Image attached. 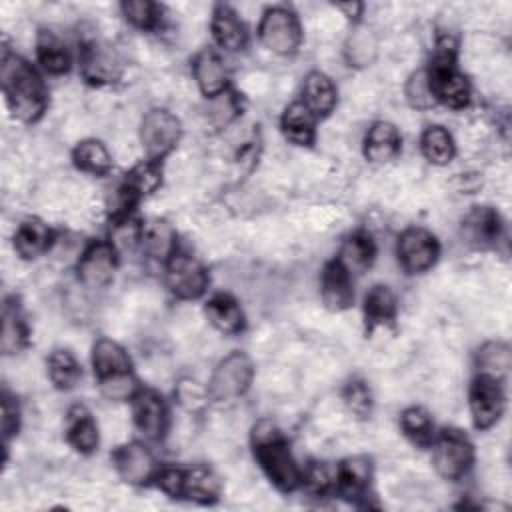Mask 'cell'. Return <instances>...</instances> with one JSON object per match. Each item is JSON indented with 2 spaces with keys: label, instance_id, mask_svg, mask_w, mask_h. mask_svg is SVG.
I'll use <instances>...</instances> for the list:
<instances>
[{
  "label": "cell",
  "instance_id": "1",
  "mask_svg": "<svg viewBox=\"0 0 512 512\" xmlns=\"http://www.w3.org/2000/svg\"><path fill=\"white\" fill-rule=\"evenodd\" d=\"M0 82L4 100L20 122L32 124L42 118L48 106L46 84L36 68L10 48L2 50Z\"/></svg>",
  "mask_w": 512,
  "mask_h": 512
},
{
  "label": "cell",
  "instance_id": "2",
  "mask_svg": "<svg viewBox=\"0 0 512 512\" xmlns=\"http://www.w3.org/2000/svg\"><path fill=\"white\" fill-rule=\"evenodd\" d=\"M254 456L280 492H294L302 486V468L296 464L290 446L270 420H260L252 428Z\"/></svg>",
  "mask_w": 512,
  "mask_h": 512
},
{
  "label": "cell",
  "instance_id": "3",
  "mask_svg": "<svg viewBox=\"0 0 512 512\" xmlns=\"http://www.w3.org/2000/svg\"><path fill=\"white\" fill-rule=\"evenodd\" d=\"M426 74L436 102L452 110H462L470 104V82L456 68V40L452 36H438L436 50Z\"/></svg>",
  "mask_w": 512,
  "mask_h": 512
},
{
  "label": "cell",
  "instance_id": "4",
  "mask_svg": "<svg viewBox=\"0 0 512 512\" xmlns=\"http://www.w3.org/2000/svg\"><path fill=\"white\" fill-rule=\"evenodd\" d=\"M154 484L170 498H186L198 504H212L220 498V478L206 466H160Z\"/></svg>",
  "mask_w": 512,
  "mask_h": 512
},
{
  "label": "cell",
  "instance_id": "5",
  "mask_svg": "<svg viewBox=\"0 0 512 512\" xmlns=\"http://www.w3.org/2000/svg\"><path fill=\"white\" fill-rule=\"evenodd\" d=\"M254 378V364L252 360L240 352L234 350L232 354L224 356L218 366L214 368L210 382H208V396L214 404H232L240 396H244L252 384Z\"/></svg>",
  "mask_w": 512,
  "mask_h": 512
},
{
  "label": "cell",
  "instance_id": "6",
  "mask_svg": "<svg viewBox=\"0 0 512 512\" xmlns=\"http://www.w3.org/2000/svg\"><path fill=\"white\" fill-rule=\"evenodd\" d=\"M434 470L446 480H460L474 464V446L470 438L456 430L446 428L432 440Z\"/></svg>",
  "mask_w": 512,
  "mask_h": 512
},
{
  "label": "cell",
  "instance_id": "7",
  "mask_svg": "<svg viewBox=\"0 0 512 512\" xmlns=\"http://www.w3.org/2000/svg\"><path fill=\"white\" fill-rule=\"evenodd\" d=\"M258 38L270 52L278 56H292L300 48L302 28L290 8L272 6L260 18Z\"/></svg>",
  "mask_w": 512,
  "mask_h": 512
},
{
  "label": "cell",
  "instance_id": "8",
  "mask_svg": "<svg viewBox=\"0 0 512 512\" xmlns=\"http://www.w3.org/2000/svg\"><path fill=\"white\" fill-rule=\"evenodd\" d=\"M180 138V120L164 108H154L146 112V116L140 122V144L146 154V160H164L178 146Z\"/></svg>",
  "mask_w": 512,
  "mask_h": 512
},
{
  "label": "cell",
  "instance_id": "9",
  "mask_svg": "<svg viewBox=\"0 0 512 512\" xmlns=\"http://www.w3.org/2000/svg\"><path fill=\"white\" fill-rule=\"evenodd\" d=\"M468 406L478 430L492 428L506 408V396L500 380L488 374H478L468 390Z\"/></svg>",
  "mask_w": 512,
  "mask_h": 512
},
{
  "label": "cell",
  "instance_id": "10",
  "mask_svg": "<svg viewBox=\"0 0 512 512\" xmlns=\"http://www.w3.org/2000/svg\"><path fill=\"white\" fill-rule=\"evenodd\" d=\"M396 254L400 266L408 274H422L436 264L440 256V244L436 236L426 228L412 226L398 236Z\"/></svg>",
  "mask_w": 512,
  "mask_h": 512
},
{
  "label": "cell",
  "instance_id": "11",
  "mask_svg": "<svg viewBox=\"0 0 512 512\" xmlns=\"http://www.w3.org/2000/svg\"><path fill=\"white\" fill-rule=\"evenodd\" d=\"M166 286L180 300H196L208 288L206 268L194 256L176 250L166 262Z\"/></svg>",
  "mask_w": 512,
  "mask_h": 512
},
{
  "label": "cell",
  "instance_id": "12",
  "mask_svg": "<svg viewBox=\"0 0 512 512\" xmlns=\"http://www.w3.org/2000/svg\"><path fill=\"white\" fill-rule=\"evenodd\" d=\"M118 266V252L110 242H92L82 252L76 272L78 280L88 288H104L112 282Z\"/></svg>",
  "mask_w": 512,
  "mask_h": 512
},
{
  "label": "cell",
  "instance_id": "13",
  "mask_svg": "<svg viewBox=\"0 0 512 512\" xmlns=\"http://www.w3.org/2000/svg\"><path fill=\"white\" fill-rule=\"evenodd\" d=\"M112 462L120 478L134 486H144L154 482L160 466L152 452L142 442H126L118 446L112 454Z\"/></svg>",
  "mask_w": 512,
  "mask_h": 512
},
{
  "label": "cell",
  "instance_id": "14",
  "mask_svg": "<svg viewBox=\"0 0 512 512\" xmlns=\"http://www.w3.org/2000/svg\"><path fill=\"white\" fill-rule=\"evenodd\" d=\"M132 418L136 428L150 440H162L168 430V406L150 388H140L132 398Z\"/></svg>",
  "mask_w": 512,
  "mask_h": 512
},
{
  "label": "cell",
  "instance_id": "15",
  "mask_svg": "<svg viewBox=\"0 0 512 512\" xmlns=\"http://www.w3.org/2000/svg\"><path fill=\"white\" fill-rule=\"evenodd\" d=\"M80 74L86 82L96 86L112 84L120 78V62L108 46L98 40H88L80 48Z\"/></svg>",
  "mask_w": 512,
  "mask_h": 512
},
{
  "label": "cell",
  "instance_id": "16",
  "mask_svg": "<svg viewBox=\"0 0 512 512\" xmlns=\"http://www.w3.org/2000/svg\"><path fill=\"white\" fill-rule=\"evenodd\" d=\"M320 296L328 310L342 312L350 308L354 302V290H352V274L348 268L336 258L324 264L320 274Z\"/></svg>",
  "mask_w": 512,
  "mask_h": 512
},
{
  "label": "cell",
  "instance_id": "17",
  "mask_svg": "<svg viewBox=\"0 0 512 512\" xmlns=\"http://www.w3.org/2000/svg\"><path fill=\"white\" fill-rule=\"evenodd\" d=\"M372 480V462L366 456L344 458L336 466V490L346 500H362Z\"/></svg>",
  "mask_w": 512,
  "mask_h": 512
},
{
  "label": "cell",
  "instance_id": "18",
  "mask_svg": "<svg viewBox=\"0 0 512 512\" xmlns=\"http://www.w3.org/2000/svg\"><path fill=\"white\" fill-rule=\"evenodd\" d=\"M210 32L214 42L228 50V52H240L248 44V30L240 16L226 4H216L212 10L210 20Z\"/></svg>",
  "mask_w": 512,
  "mask_h": 512
},
{
  "label": "cell",
  "instance_id": "19",
  "mask_svg": "<svg viewBox=\"0 0 512 512\" xmlns=\"http://www.w3.org/2000/svg\"><path fill=\"white\" fill-rule=\"evenodd\" d=\"M400 148H402V136H400L398 128L386 120L374 122L368 128L364 142H362V152H364L366 160H370L374 164H382V162L396 158Z\"/></svg>",
  "mask_w": 512,
  "mask_h": 512
},
{
  "label": "cell",
  "instance_id": "20",
  "mask_svg": "<svg viewBox=\"0 0 512 512\" xmlns=\"http://www.w3.org/2000/svg\"><path fill=\"white\" fill-rule=\"evenodd\" d=\"M192 70H194L196 84H198L200 92L206 98L212 100V98H216V96H220V94H224L228 90L226 66H224L222 58L214 50L206 48L200 54H196Z\"/></svg>",
  "mask_w": 512,
  "mask_h": 512
},
{
  "label": "cell",
  "instance_id": "21",
  "mask_svg": "<svg viewBox=\"0 0 512 512\" xmlns=\"http://www.w3.org/2000/svg\"><path fill=\"white\" fill-rule=\"evenodd\" d=\"M338 102V90L332 78L320 70H312L304 78L302 86V104L316 116H328Z\"/></svg>",
  "mask_w": 512,
  "mask_h": 512
},
{
  "label": "cell",
  "instance_id": "22",
  "mask_svg": "<svg viewBox=\"0 0 512 512\" xmlns=\"http://www.w3.org/2000/svg\"><path fill=\"white\" fill-rule=\"evenodd\" d=\"M66 440L80 454H92L98 448L100 444L98 424L86 406L76 404L70 408L68 420H66Z\"/></svg>",
  "mask_w": 512,
  "mask_h": 512
},
{
  "label": "cell",
  "instance_id": "23",
  "mask_svg": "<svg viewBox=\"0 0 512 512\" xmlns=\"http://www.w3.org/2000/svg\"><path fill=\"white\" fill-rule=\"evenodd\" d=\"M30 342V328L22 314V308L16 300V296H10L4 300L2 308V352L4 354H16L24 350Z\"/></svg>",
  "mask_w": 512,
  "mask_h": 512
},
{
  "label": "cell",
  "instance_id": "24",
  "mask_svg": "<svg viewBox=\"0 0 512 512\" xmlns=\"http://www.w3.org/2000/svg\"><path fill=\"white\" fill-rule=\"evenodd\" d=\"M204 312L210 324L224 334H238L246 326V318L238 300L226 292H218L208 298Z\"/></svg>",
  "mask_w": 512,
  "mask_h": 512
},
{
  "label": "cell",
  "instance_id": "25",
  "mask_svg": "<svg viewBox=\"0 0 512 512\" xmlns=\"http://www.w3.org/2000/svg\"><path fill=\"white\" fill-rule=\"evenodd\" d=\"M92 368L98 380L132 372L128 352L110 338H100L92 348Z\"/></svg>",
  "mask_w": 512,
  "mask_h": 512
},
{
  "label": "cell",
  "instance_id": "26",
  "mask_svg": "<svg viewBox=\"0 0 512 512\" xmlns=\"http://www.w3.org/2000/svg\"><path fill=\"white\" fill-rule=\"evenodd\" d=\"M464 234L476 246H494L502 234V220L490 206H476L464 220Z\"/></svg>",
  "mask_w": 512,
  "mask_h": 512
},
{
  "label": "cell",
  "instance_id": "27",
  "mask_svg": "<svg viewBox=\"0 0 512 512\" xmlns=\"http://www.w3.org/2000/svg\"><path fill=\"white\" fill-rule=\"evenodd\" d=\"M280 128L296 146H312L316 140V116L302 104V100L286 106L280 118Z\"/></svg>",
  "mask_w": 512,
  "mask_h": 512
},
{
  "label": "cell",
  "instance_id": "28",
  "mask_svg": "<svg viewBox=\"0 0 512 512\" xmlns=\"http://www.w3.org/2000/svg\"><path fill=\"white\" fill-rule=\"evenodd\" d=\"M140 246L150 258L166 264L170 256L176 252V230L172 228L170 222L162 218H152L148 222H142Z\"/></svg>",
  "mask_w": 512,
  "mask_h": 512
},
{
  "label": "cell",
  "instance_id": "29",
  "mask_svg": "<svg viewBox=\"0 0 512 512\" xmlns=\"http://www.w3.org/2000/svg\"><path fill=\"white\" fill-rule=\"evenodd\" d=\"M52 242V230L38 218L24 220L14 232V250L20 258L32 260L48 250Z\"/></svg>",
  "mask_w": 512,
  "mask_h": 512
},
{
  "label": "cell",
  "instance_id": "30",
  "mask_svg": "<svg viewBox=\"0 0 512 512\" xmlns=\"http://www.w3.org/2000/svg\"><path fill=\"white\" fill-rule=\"evenodd\" d=\"M364 320L366 330L376 326L394 324L396 320V296L386 284H374L364 296Z\"/></svg>",
  "mask_w": 512,
  "mask_h": 512
},
{
  "label": "cell",
  "instance_id": "31",
  "mask_svg": "<svg viewBox=\"0 0 512 512\" xmlns=\"http://www.w3.org/2000/svg\"><path fill=\"white\" fill-rule=\"evenodd\" d=\"M36 58L48 74H66L72 66V56L66 44L50 30H42L36 40Z\"/></svg>",
  "mask_w": 512,
  "mask_h": 512
},
{
  "label": "cell",
  "instance_id": "32",
  "mask_svg": "<svg viewBox=\"0 0 512 512\" xmlns=\"http://www.w3.org/2000/svg\"><path fill=\"white\" fill-rule=\"evenodd\" d=\"M376 54H378L376 34L368 26L356 24L344 44L346 62L354 68H366L376 60Z\"/></svg>",
  "mask_w": 512,
  "mask_h": 512
},
{
  "label": "cell",
  "instance_id": "33",
  "mask_svg": "<svg viewBox=\"0 0 512 512\" xmlns=\"http://www.w3.org/2000/svg\"><path fill=\"white\" fill-rule=\"evenodd\" d=\"M72 162L78 170L94 174V176H104L112 170L110 152L96 138H86V140L78 142L72 150Z\"/></svg>",
  "mask_w": 512,
  "mask_h": 512
},
{
  "label": "cell",
  "instance_id": "34",
  "mask_svg": "<svg viewBox=\"0 0 512 512\" xmlns=\"http://www.w3.org/2000/svg\"><path fill=\"white\" fill-rule=\"evenodd\" d=\"M374 256H376V246L370 234L354 232L344 240L338 260L348 268L350 274H362L366 268H370Z\"/></svg>",
  "mask_w": 512,
  "mask_h": 512
},
{
  "label": "cell",
  "instance_id": "35",
  "mask_svg": "<svg viewBox=\"0 0 512 512\" xmlns=\"http://www.w3.org/2000/svg\"><path fill=\"white\" fill-rule=\"evenodd\" d=\"M160 184H162V166L160 162H154V160H142L136 166H132L122 182L128 194L134 196L136 200L156 192Z\"/></svg>",
  "mask_w": 512,
  "mask_h": 512
},
{
  "label": "cell",
  "instance_id": "36",
  "mask_svg": "<svg viewBox=\"0 0 512 512\" xmlns=\"http://www.w3.org/2000/svg\"><path fill=\"white\" fill-rule=\"evenodd\" d=\"M420 148L424 158L430 164L444 166L448 164L456 154V144L452 134L444 126H430L424 130L420 138Z\"/></svg>",
  "mask_w": 512,
  "mask_h": 512
},
{
  "label": "cell",
  "instance_id": "37",
  "mask_svg": "<svg viewBox=\"0 0 512 512\" xmlns=\"http://www.w3.org/2000/svg\"><path fill=\"white\" fill-rule=\"evenodd\" d=\"M48 378L54 384V388L66 392L80 382L82 368L72 352L60 348L48 356Z\"/></svg>",
  "mask_w": 512,
  "mask_h": 512
},
{
  "label": "cell",
  "instance_id": "38",
  "mask_svg": "<svg viewBox=\"0 0 512 512\" xmlns=\"http://www.w3.org/2000/svg\"><path fill=\"white\" fill-rule=\"evenodd\" d=\"M476 364H478V374H488L500 380L512 366L510 346L500 340L486 342L476 354Z\"/></svg>",
  "mask_w": 512,
  "mask_h": 512
},
{
  "label": "cell",
  "instance_id": "39",
  "mask_svg": "<svg viewBox=\"0 0 512 512\" xmlns=\"http://www.w3.org/2000/svg\"><path fill=\"white\" fill-rule=\"evenodd\" d=\"M402 432L418 446H428L434 440V420L422 406H410L400 414Z\"/></svg>",
  "mask_w": 512,
  "mask_h": 512
},
{
  "label": "cell",
  "instance_id": "40",
  "mask_svg": "<svg viewBox=\"0 0 512 512\" xmlns=\"http://www.w3.org/2000/svg\"><path fill=\"white\" fill-rule=\"evenodd\" d=\"M120 10H122L126 22H130L138 30H154L162 18V8L150 0L122 2Z\"/></svg>",
  "mask_w": 512,
  "mask_h": 512
},
{
  "label": "cell",
  "instance_id": "41",
  "mask_svg": "<svg viewBox=\"0 0 512 512\" xmlns=\"http://www.w3.org/2000/svg\"><path fill=\"white\" fill-rule=\"evenodd\" d=\"M142 238V222L138 218L124 216L110 222V244L116 248V252L132 250L140 244Z\"/></svg>",
  "mask_w": 512,
  "mask_h": 512
},
{
  "label": "cell",
  "instance_id": "42",
  "mask_svg": "<svg viewBox=\"0 0 512 512\" xmlns=\"http://www.w3.org/2000/svg\"><path fill=\"white\" fill-rule=\"evenodd\" d=\"M342 398L346 408L358 418H366L372 412V390L362 378H352L350 382H346Z\"/></svg>",
  "mask_w": 512,
  "mask_h": 512
},
{
  "label": "cell",
  "instance_id": "43",
  "mask_svg": "<svg viewBox=\"0 0 512 512\" xmlns=\"http://www.w3.org/2000/svg\"><path fill=\"white\" fill-rule=\"evenodd\" d=\"M406 100L412 108L416 110H428L436 104L432 90H430V82H428V74L426 70H416L410 74L406 88H404Z\"/></svg>",
  "mask_w": 512,
  "mask_h": 512
},
{
  "label": "cell",
  "instance_id": "44",
  "mask_svg": "<svg viewBox=\"0 0 512 512\" xmlns=\"http://www.w3.org/2000/svg\"><path fill=\"white\" fill-rule=\"evenodd\" d=\"M100 382V392L108 398V400H116V402H124V400H132L134 394L140 390L138 380L134 378L132 372L128 374H118V376H110Z\"/></svg>",
  "mask_w": 512,
  "mask_h": 512
},
{
  "label": "cell",
  "instance_id": "45",
  "mask_svg": "<svg viewBox=\"0 0 512 512\" xmlns=\"http://www.w3.org/2000/svg\"><path fill=\"white\" fill-rule=\"evenodd\" d=\"M302 484L312 492V494H326L332 486H336V470L332 472L326 464L322 462H310L302 470Z\"/></svg>",
  "mask_w": 512,
  "mask_h": 512
},
{
  "label": "cell",
  "instance_id": "46",
  "mask_svg": "<svg viewBox=\"0 0 512 512\" xmlns=\"http://www.w3.org/2000/svg\"><path fill=\"white\" fill-rule=\"evenodd\" d=\"M176 398L180 402L182 408L194 412L200 410L202 406H206V402L210 400L208 396V388H204L202 384H198L192 378H182L176 386Z\"/></svg>",
  "mask_w": 512,
  "mask_h": 512
},
{
  "label": "cell",
  "instance_id": "47",
  "mask_svg": "<svg viewBox=\"0 0 512 512\" xmlns=\"http://www.w3.org/2000/svg\"><path fill=\"white\" fill-rule=\"evenodd\" d=\"M20 428V408L18 402L4 392L2 394V436H4V450H8V442L12 436L18 434Z\"/></svg>",
  "mask_w": 512,
  "mask_h": 512
},
{
  "label": "cell",
  "instance_id": "48",
  "mask_svg": "<svg viewBox=\"0 0 512 512\" xmlns=\"http://www.w3.org/2000/svg\"><path fill=\"white\" fill-rule=\"evenodd\" d=\"M238 112H240V104L236 94L226 90L224 94L212 98V120L218 126H226Z\"/></svg>",
  "mask_w": 512,
  "mask_h": 512
},
{
  "label": "cell",
  "instance_id": "49",
  "mask_svg": "<svg viewBox=\"0 0 512 512\" xmlns=\"http://www.w3.org/2000/svg\"><path fill=\"white\" fill-rule=\"evenodd\" d=\"M336 10L344 12V16H346V18H350V20L358 22V20H360V16H362L364 4H362V2H348V4H338V6H336Z\"/></svg>",
  "mask_w": 512,
  "mask_h": 512
}]
</instances>
